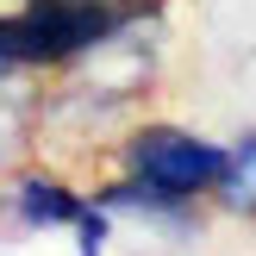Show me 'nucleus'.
<instances>
[{
  "instance_id": "3",
  "label": "nucleus",
  "mask_w": 256,
  "mask_h": 256,
  "mask_svg": "<svg viewBox=\"0 0 256 256\" xmlns=\"http://www.w3.org/2000/svg\"><path fill=\"white\" fill-rule=\"evenodd\" d=\"M88 206V188L75 175H62L56 162H32L0 175V219L19 232H69Z\"/></svg>"
},
{
  "instance_id": "4",
  "label": "nucleus",
  "mask_w": 256,
  "mask_h": 256,
  "mask_svg": "<svg viewBox=\"0 0 256 256\" xmlns=\"http://www.w3.org/2000/svg\"><path fill=\"white\" fill-rule=\"evenodd\" d=\"M212 206L232 212V219H256V125L225 144V169H219V188H212Z\"/></svg>"
},
{
  "instance_id": "2",
  "label": "nucleus",
  "mask_w": 256,
  "mask_h": 256,
  "mask_svg": "<svg viewBox=\"0 0 256 256\" xmlns=\"http://www.w3.org/2000/svg\"><path fill=\"white\" fill-rule=\"evenodd\" d=\"M88 194H94L119 225H144V232H156L162 244H200V232H206V200L169 194V188L138 182V175H125V169L100 175Z\"/></svg>"
},
{
  "instance_id": "5",
  "label": "nucleus",
  "mask_w": 256,
  "mask_h": 256,
  "mask_svg": "<svg viewBox=\"0 0 256 256\" xmlns=\"http://www.w3.org/2000/svg\"><path fill=\"white\" fill-rule=\"evenodd\" d=\"M112 232H119V219H112V212L100 206L94 194H88L82 219L69 225V238H75V256H106V250H112Z\"/></svg>"
},
{
  "instance_id": "1",
  "label": "nucleus",
  "mask_w": 256,
  "mask_h": 256,
  "mask_svg": "<svg viewBox=\"0 0 256 256\" xmlns=\"http://www.w3.org/2000/svg\"><path fill=\"white\" fill-rule=\"evenodd\" d=\"M112 169L138 175V182H156L169 194H194L212 206V188L225 169V144L200 138L182 119H132L125 138L112 144Z\"/></svg>"
},
{
  "instance_id": "6",
  "label": "nucleus",
  "mask_w": 256,
  "mask_h": 256,
  "mask_svg": "<svg viewBox=\"0 0 256 256\" xmlns=\"http://www.w3.org/2000/svg\"><path fill=\"white\" fill-rule=\"evenodd\" d=\"M6 75H19V62H12V50H6V38H0V82Z\"/></svg>"
}]
</instances>
